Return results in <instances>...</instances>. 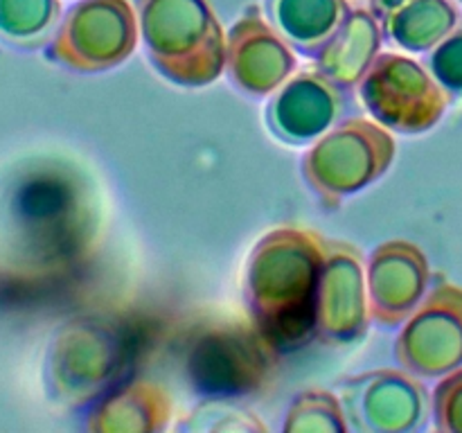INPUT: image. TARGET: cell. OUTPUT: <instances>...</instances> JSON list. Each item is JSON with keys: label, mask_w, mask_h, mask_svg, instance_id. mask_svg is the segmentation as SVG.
<instances>
[{"label": "cell", "mask_w": 462, "mask_h": 433, "mask_svg": "<svg viewBox=\"0 0 462 433\" xmlns=\"http://www.w3.org/2000/svg\"><path fill=\"white\" fill-rule=\"evenodd\" d=\"M325 248L302 230L269 233L248 260L246 300L257 332L273 347L300 345L316 329Z\"/></svg>", "instance_id": "cell-1"}, {"label": "cell", "mask_w": 462, "mask_h": 433, "mask_svg": "<svg viewBox=\"0 0 462 433\" xmlns=\"http://www.w3.org/2000/svg\"><path fill=\"white\" fill-rule=\"evenodd\" d=\"M140 36L156 70L197 88L226 66V41L208 0H135Z\"/></svg>", "instance_id": "cell-2"}, {"label": "cell", "mask_w": 462, "mask_h": 433, "mask_svg": "<svg viewBox=\"0 0 462 433\" xmlns=\"http://www.w3.org/2000/svg\"><path fill=\"white\" fill-rule=\"evenodd\" d=\"M88 215L86 188L61 171L27 179L14 197L21 237L36 253L43 271L63 269L81 255L88 244Z\"/></svg>", "instance_id": "cell-3"}, {"label": "cell", "mask_w": 462, "mask_h": 433, "mask_svg": "<svg viewBox=\"0 0 462 433\" xmlns=\"http://www.w3.org/2000/svg\"><path fill=\"white\" fill-rule=\"evenodd\" d=\"M138 14L126 0H79L59 23L50 57L81 72L117 66L138 43Z\"/></svg>", "instance_id": "cell-4"}, {"label": "cell", "mask_w": 462, "mask_h": 433, "mask_svg": "<svg viewBox=\"0 0 462 433\" xmlns=\"http://www.w3.org/2000/svg\"><path fill=\"white\" fill-rule=\"evenodd\" d=\"M393 156L395 143L386 131L365 120H347L307 153L302 171L325 201H341L379 179Z\"/></svg>", "instance_id": "cell-5"}, {"label": "cell", "mask_w": 462, "mask_h": 433, "mask_svg": "<svg viewBox=\"0 0 462 433\" xmlns=\"http://www.w3.org/2000/svg\"><path fill=\"white\" fill-rule=\"evenodd\" d=\"M359 97L374 120L402 134L431 129L445 111L440 86L404 54H377L359 81Z\"/></svg>", "instance_id": "cell-6"}, {"label": "cell", "mask_w": 462, "mask_h": 433, "mask_svg": "<svg viewBox=\"0 0 462 433\" xmlns=\"http://www.w3.org/2000/svg\"><path fill=\"white\" fill-rule=\"evenodd\" d=\"M271 345L255 329L224 325L201 334L189 350V377L194 388L219 397H242L266 382L271 370Z\"/></svg>", "instance_id": "cell-7"}, {"label": "cell", "mask_w": 462, "mask_h": 433, "mask_svg": "<svg viewBox=\"0 0 462 433\" xmlns=\"http://www.w3.org/2000/svg\"><path fill=\"white\" fill-rule=\"evenodd\" d=\"M126 345L102 323H79L59 336L50 359V382L57 400L86 404L117 377Z\"/></svg>", "instance_id": "cell-8"}, {"label": "cell", "mask_w": 462, "mask_h": 433, "mask_svg": "<svg viewBox=\"0 0 462 433\" xmlns=\"http://www.w3.org/2000/svg\"><path fill=\"white\" fill-rule=\"evenodd\" d=\"M226 63L230 81L248 95L273 93L296 68L289 43L255 5L248 7L230 30Z\"/></svg>", "instance_id": "cell-9"}, {"label": "cell", "mask_w": 462, "mask_h": 433, "mask_svg": "<svg viewBox=\"0 0 462 433\" xmlns=\"http://www.w3.org/2000/svg\"><path fill=\"white\" fill-rule=\"evenodd\" d=\"M343 413L352 427L368 431H404L424 413L422 388L393 370L361 374L341 383Z\"/></svg>", "instance_id": "cell-10"}, {"label": "cell", "mask_w": 462, "mask_h": 433, "mask_svg": "<svg viewBox=\"0 0 462 433\" xmlns=\"http://www.w3.org/2000/svg\"><path fill=\"white\" fill-rule=\"evenodd\" d=\"M365 307L359 257L347 246L325 248L319 284L316 329L332 343H343L364 332Z\"/></svg>", "instance_id": "cell-11"}, {"label": "cell", "mask_w": 462, "mask_h": 433, "mask_svg": "<svg viewBox=\"0 0 462 433\" xmlns=\"http://www.w3.org/2000/svg\"><path fill=\"white\" fill-rule=\"evenodd\" d=\"M341 106V88L311 70L275 95L266 111V122L284 143L305 144L332 126Z\"/></svg>", "instance_id": "cell-12"}, {"label": "cell", "mask_w": 462, "mask_h": 433, "mask_svg": "<svg viewBox=\"0 0 462 433\" xmlns=\"http://www.w3.org/2000/svg\"><path fill=\"white\" fill-rule=\"evenodd\" d=\"M427 284L422 253L404 242L383 244L370 260L373 318L391 327L411 314Z\"/></svg>", "instance_id": "cell-13"}, {"label": "cell", "mask_w": 462, "mask_h": 433, "mask_svg": "<svg viewBox=\"0 0 462 433\" xmlns=\"http://www.w3.org/2000/svg\"><path fill=\"white\" fill-rule=\"evenodd\" d=\"M370 12L386 41L406 52H427L460 21L451 0H370Z\"/></svg>", "instance_id": "cell-14"}, {"label": "cell", "mask_w": 462, "mask_h": 433, "mask_svg": "<svg viewBox=\"0 0 462 433\" xmlns=\"http://www.w3.org/2000/svg\"><path fill=\"white\" fill-rule=\"evenodd\" d=\"M382 36V27L370 9H352L346 23L316 57V72L337 88H352L364 79L377 59Z\"/></svg>", "instance_id": "cell-15"}, {"label": "cell", "mask_w": 462, "mask_h": 433, "mask_svg": "<svg viewBox=\"0 0 462 433\" xmlns=\"http://www.w3.org/2000/svg\"><path fill=\"white\" fill-rule=\"evenodd\" d=\"M266 21L300 54L316 59L350 16L347 0H264Z\"/></svg>", "instance_id": "cell-16"}, {"label": "cell", "mask_w": 462, "mask_h": 433, "mask_svg": "<svg viewBox=\"0 0 462 433\" xmlns=\"http://www.w3.org/2000/svg\"><path fill=\"white\" fill-rule=\"evenodd\" d=\"M170 418L165 391L152 382H131L116 395H108L93 413V431H156Z\"/></svg>", "instance_id": "cell-17"}, {"label": "cell", "mask_w": 462, "mask_h": 433, "mask_svg": "<svg viewBox=\"0 0 462 433\" xmlns=\"http://www.w3.org/2000/svg\"><path fill=\"white\" fill-rule=\"evenodd\" d=\"M61 16L59 0H0V39L16 45H41Z\"/></svg>", "instance_id": "cell-18"}, {"label": "cell", "mask_w": 462, "mask_h": 433, "mask_svg": "<svg viewBox=\"0 0 462 433\" xmlns=\"http://www.w3.org/2000/svg\"><path fill=\"white\" fill-rule=\"evenodd\" d=\"M343 406L334 395L323 391H310L298 395L289 410V419L284 428L291 431H346L347 424L343 422Z\"/></svg>", "instance_id": "cell-19"}, {"label": "cell", "mask_w": 462, "mask_h": 433, "mask_svg": "<svg viewBox=\"0 0 462 433\" xmlns=\"http://www.w3.org/2000/svg\"><path fill=\"white\" fill-rule=\"evenodd\" d=\"M194 419H208L206 424H199L194 428H208V431H262V424L251 418V413L239 410L237 406H230L228 401L215 400L206 401L194 413L189 415ZM192 428V431H194Z\"/></svg>", "instance_id": "cell-20"}, {"label": "cell", "mask_w": 462, "mask_h": 433, "mask_svg": "<svg viewBox=\"0 0 462 433\" xmlns=\"http://www.w3.org/2000/svg\"><path fill=\"white\" fill-rule=\"evenodd\" d=\"M429 68L447 90L462 93V30L451 32L438 43L436 52L429 57Z\"/></svg>", "instance_id": "cell-21"}, {"label": "cell", "mask_w": 462, "mask_h": 433, "mask_svg": "<svg viewBox=\"0 0 462 433\" xmlns=\"http://www.w3.org/2000/svg\"><path fill=\"white\" fill-rule=\"evenodd\" d=\"M456 3H460V5H462V0H456Z\"/></svg>", "instance_id": "cell-22"}]
</instances>
